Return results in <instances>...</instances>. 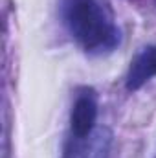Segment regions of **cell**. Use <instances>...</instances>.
I'll return each instance as SVG.
<instances>
[{
    "label": "cell",
    "mask_w": 156,
    "mask_h": 158,
    "mask_svg": "<svg viewBox=\"0 0 156 158\" xmlns=\"http://www.w3.org/2000/svg\"><path fill=\"white\" fill-rule=\"evenodd\" d=\"M61 15L84 52L105 53L119 44V30L101 0H61Z\"/></svg>",
    "instance_id": "1"
},
{
    "label": "cell",
    "mask_w": 156,
    "mask_h": 158,
    "mask_svg": "<svg viewBox=\"0 0 156 158\" xmlns=\"http://www.w3.org/2000/svg\"><path fill=\"white\" fill-rule=\"evenodd\" d=\"M112 145V132L107 127L94 129L88 136H74L66 142L63 158H107Z\"/></svg>",
    "instance_id": "2"
},
{
    "label": "cell",
    "mask_w": 156,
    "mask_h": 158,
    "mask_svg": "<svg viewBox=\"0 0 156 158\" xmlns=\"http://www.w3.org/2000/svg\"><path fill=\"white\" fill-rule=\"evenodd\" d=\"M96 118H97V101L94 92H84L81 94L72 109L70 116V127L74 136H88L96 127Z\"/></svg>",
    "instance_id": "3"
},
{
    "label": "cell",
    "mask_w": 156,
    "mask_h": 158,
    "mask_svg": "<svg viewBox=\"0 0 156 158\" xmlns=\"http://www.w3.org/2000/svg\"><path fill=\"white\" fill-rule=\"evenodd\" d=\"M156 76V44L143 48L130 63L127 79H125V86L127 90H138L142 88L147 81Z\"/></svg>",
    "instance_id": "4"
}]
</instances>
